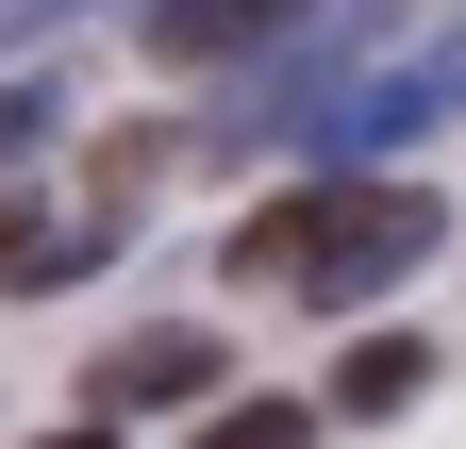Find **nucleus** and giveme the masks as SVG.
I'll return each instance as SVG.
<instances>
[{
    "label": "nucleus",
    "instance_id": "obj_1",
    "mask_svg": "<svg viewBox=\"0 0 466 449\" xmlns=\"http://www.w3.org/2000/svg\"><path fill=\"white\" fill-rule=\"evenodd\" d=\"M433 250H450L433 184H300V200H267L250 234H233V284H267L300 316H350V300H383L400 266H433Z\"/></svg>",
    "mask_w": 466,
    "mask_h": 449
},
{
    "label": "nucleus",
    "instance_id": "obj_2",
    "mask_svg": "<svg viewBox=\"0 0 466 449\" xmlns=\"http://www.w3.org/2000/svg\"><path fill=\"white\" fill-rule=\"evenodd\" d=\"M217 366H233L217 333H134V350H100V400H116V416H200Z\"/></svg>",
    "mask_w": 466,
    "mask_h": 449
},
{
    "label": "nucleus",
    "instance_id": "obj_3",
    "mask_svg": "<svg viewBox=\"0 0 466 449\" xmlns=\"http://www.w3.org/2000/svg\"><path fill=\"white\" fill-rule=\"evenodd\" d=\"M283 17L300 0H150V67H250L283 50Z\"/></svg>",
    "mask_w": 466,
    "mask_h": 449
},
{
    "label": "nucleus",
    "instance_id": "obj_4",
    "mask_svg": "<svg viewBox=\"0 0 466 449\" xmlns=\"http://www.w3.org/2000/svg\"><path fill=\"white\" fill-rule=\"evenodd\" d=\"M417 383H433V333H367V350L333 366V416H400Z\"/></svg>",
    "mask_w": 466,
    "mask_h": 449
},
{
    "label": "nucleus",
    "instance_id": "obj_5",
    "mask_svg": "<svg viewBox=\"0 0 466 449\" xmlns=\"http://www.w3.org/2000/svg\"><path fill=\"white\" fill-rule=\"evenodd\" d=\"M200 449H317V400H217Z\"/></svg>",
    "mask_w": 466,
    "mask_h": 449
},
{
    "label": "nucleus",
    "instance_id": "obj_6",
    "mask_svg": "<svg viewBox=\"0 0 466 449\" xmlns=\"http://www.w3.org/2000/svg\"><path fill=\"white\" fill-rule=\"evenodd\" d=\"M34 134H50V84H0V166H17Z\"/></svg>",
    "mask_w": 466,
    "mask_h": 449
},
{
    "label": "nucleus",
    "instance_id": "obj_7",
    "mask_svg": "<svg viewBox=\"0 0 466 449\" xmlns=\"http://www.w3.org/2000/svg\"><path fill=\"white\" fill-rule=\"evenodd\" d=\"M50 17H67V0H0V50H17V34H50Z\"/></svg>",
    "mask_w": 466,
    "mask_h": 449
},
{
    "label": "nucleus",
    "instance_id": "obj_8",
    "mask_svg": "<svg viewBox=\"0 0 466 449\" xmlns=\"http://www.w3.org/2000/svg\"><path fill=\"white\" fill-rule=\"evenodd\" d=\"M34 449H116V433H34Z\"/></svg>",
    "mask_w": 466,
    "mask_h": 449
}]
</instances>
